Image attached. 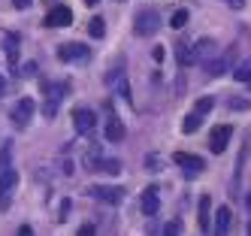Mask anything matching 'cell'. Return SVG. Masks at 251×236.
Returning <instances> with one entry per match:
<instances>
[{
    "label": "cell",
    "instance_id": "cell-17",
    "mask_svg": "<svg viewBox=\"0 0 251 236\" xmlns=\"http://www.w3.org/2000/svg\"><path fill=\"white\" fill-rule=\"evenodd\" d=\"M124 133H127V131H124V121L118 115H109V121H106V139H109V142H121Z\"/></svg>",
    "mask_w": 251,
    "mask_h": 236
},
{
    "label": "cell",
    "instance_id": "cell-3",
    "mask_svg": "<svg viewBox=\"0 0 251 236\" xmlns=\"http://www.w3.org/2000/svg\"><path fill=\"white\" fill-rule=\"evenodd\" d=\"M215 54H218V43L209 40V36H203V40H197V43L191 46V64H200V61L209 64Z\"/></svg>",
    "mask_w": 251,
    "mask_h": 236
},
{
    "label": "cell",
    "instance_id": "cell-12",
    "mask_svg": "<svg viewBox=\"0 0 251 236\" xmlns=\"http://www.w3.org/2000/svg\"><path fill=\"white\" fill-rule=\"evenodd\" d=\"M70 22H73V12H70V6H51L49 15H46V25L49 27H67Z\"/></svg>",
    "mask_w": 251,
    "mask_h": 236
},
{
    "label": "cell",
    "instance_id": "cell-2",
    "mask_svg": "<svg viewBox=\"0 0 251 236\" xmlns=\"http://www.w3.org/2000/svg\"><path fill=\"white\" fill-rule=\"evenodd\" d=\"M58 58H61V61L85 64V61H91V46H85V43H67V46L58 49Z\"/></svg>",
    "mask_w": 251,
    "mask_h": 236
},
{
    "label": "cell",
    "instance_id": "cell-15",
    "mask_svg": "<svg viewBox=\"0 0 251 236\" xmlns=\"http://www.w3.org/2000/svg\"><path fill=\"white\" fill-rule=\"evenodd\" d=\"M139 203H142V212H146L149 218L157 215V212H160V203H157V185H149L146 191H142V200H139Z\"/></svg>",
    "mask_w": 251,
    "mask_h": 236
},
{
    "label": "cell",
    "instance_id": "cell-9",
    "mask_svg": "<svg viewBox=\"0 0 251 236\" xmlns=\"http://www.w3.org/2000/svg\"><path fill=\"white\" fill-rule=\"evenodd\" d=\"M157 27H160V15L154 9H146V12L136 15V33L139 36H154Z\"/></svg>",
    "mask_w": 251,
    "mask_h": 236
},
{
    "label": "cell",
    "instance_id": "cell-22",
    "mask_svg": "<svg viewBox=\"0 0 251 236\" xmlns=\"http://www.w3.org/2000/svg\"><path fill=\"white\" fill-rule=\"evenodd\" d=\"M200 124H203V115L191 112V115L185 118V124H182V131H185V133H194V131H197V127H200Z\"/></svg>",
    "mask_w": 251,
    "mask_h": 236
},
{
    "label": "cell",
    "instance_id": "cell-7",
    "mask_svg": "<svg viewBox=\"0 0 251 236\" xmlns=\"http://www.w3.org/2000/svg\"><path fill=\"white\" fill-rule=\"evenodd\" d=\"M173 160L182 167V173L185 176H200L203 170H206V163H203V157L200 155H185V152H176L173 155Z\"/></svg>",
    "mask_w": 251,
    "mask_h": 236
},
{
    "label": "cell",
    "instance_id": "cell-30",
    "mask_svg": "<svg viewBox=\"0 0 251 236\" xmlns=\"http://www.w3.org/2000/svg\"><path fill=\"white\" fill-rule=\"evenodd\" d=\"M12 6H15V9H27L30 0H12Z\"/></svg>",
    "mask_w": 251,
    "mask_h": 236
},
{
    "label": "cell",
    "instance_id": "cell-6",
    "mask_svg": "<svg viewBox=\"0 0 251 236\" xmlns=\"http://www.w3.org/2000/svg\"><path fill=\"white\" fill-rule=\"evenodd\" d=\"M73 124H76V133L79 136H91L94 127H97V115L91 112V109H73Z\"/></svg>",
    "mask_w": 251,
    "mask_h": 236
},
{
    "label": "cell",
    "instance_id": "cell-18",
    "mask_svg": "<svg viewBox=\"0 0 251 236\" xmlns=\"http://www.w3.org/2000/svg\"><path fill=\"white\" fill-rule=\"evenodd\" d=\"M206 73H209V76H224V73H227V58L209 61V64H206Z\"/></svg>",
    "mask_w": 251,
    "mask_h": 236
},
{
    "label": "cell",
    "instance_id": "cell-10",
    "mask_svg": "<svg viewBox=\"0 0 251 236\" xmlns=\"http://www.w3.org/2000/svg\"><path fill=\"white\" fill-rule=\"evenodd\" d=\"M19 49H22V40H19V33H3V52H6V61L12 67V73H19Z\"/></svg>",
    "mask_w": 251,
    "mask_h": 236
},
{
    "label": "cell",
    "instance_id": "cell-33",
    "mask_svg": "<svg viewBox=\"0 0 251 236\" xmlns=\"http://www.w3.org/2000/svg\"><path fill=\"white\" fill-rule=\"evenodd\" d=\"M19 236H33V230H30V227L25 224V227H19Z\"/></svg>",
    "mask_w": 251,
    "mask_h": 236
},
{
    "label": "cell",
    "instance_id": "cell-35",
    "mask_svg": "<svg viewBox=\"0 0 251 236\" xmlns=\"http://www.w3.org/2000/svg\"><path fill=\"white\" fill-rule=\"evenodd\" d=\"M85 3H88V6H97V3H100V0H85Z\"/></svg>",
    "mask_w": 251,
    "mask_h": 236
},
{
    "label": "cell",
    "instance_id": "cell-16",
    "mask_svg": "<svg viewBox=\"0 0 251 236\" xmlns=\"http://www.w3.org/2000/svg\"><path fill=\"white\" fill-rule=\"evenodd\" d=\"M106 82H115L118 94H121L124 100H127V103L133 100V97H130V82H127V76H124V70H121V67H118V70H112L109 76H106Z\"/></svg>",
    "mask_w": 251,
    "mask_h": 236
},
{
    "label": "cell",
    "instance_id": "cell-32",
    "mask_svg": "<svg viewBox=\"0 0 251 236\" xmlns=\"http://www.w3.org/2000/svg\"><path fill=\"white\" fill-rule=\"evenodd\" d=\"M157 167H160L157 157H154V155H149V170H157Z\"/></svg>",
    "mask_w": 251,
    "mask_h": 236
},
{
    "label": "cell",
    "instance_id": "cell-8",
    "mask_svg": "<svg viewBox=\"0 0 251 236\" xmlns=\"http://www.w3.org/2000/svg\"><path fill=\"white\" fill-rule=\"evenodd\" d=\"M233 136V127L230 124H218V127H212V133H209V149L212 155H221L227 149V142Z\"/></svg>",
    "mask_w": 251,
    "mask_h": 236
},
{
    "label": "cell",
    "instance_id": "cell-20",
    "mask_svg": "<svg viewBox=\"0 0 251 236\" xmlns=\"http://www.w3.org/2000/svg\"><path fill=\"white\" fill-rule=\"evenodd\" d=\"M188 18H191L188 9H176L173 18H170V27H176V30H178V27H185V25H188Z\"/></svg>",
    "mask_w": 251,
    "mask_h": 236
},
{
    "label": "cell",
    "instance_id": "cell-36",
    "mask_svg": "<svg viewBox=\"0 0 251 236\" xmlns=\"http://www.w3.org/2000/svg\"><path fill=\"white\" fill-rule=\"evenodd\" d=\"M248 236H251V224H248Z\"/></svg>",
    "mask_w": 251,
    "mask_h": 236
},
{
    "label": "cell",
    "instance_id": "cell-28",
    "mask_svg": "<svg viewBox=\"0 0 251 236\" xmlns=\"http://www.w3.org/2000/svg\"><path fill=\"white\" fill-rule=\"evenodd\" d=\"M164 236H178V221H170V224L164 227Z\"/></svg>",
    "mask_w": 251,
    "mask_h": 236
},
{
    "label": "cell",
    "instance_id": "cell-23",
    "mask_svg": "<svg viewBox=\"0 0 251 236\" xmlns=\"http://www.w3.org/2000/svg\"><path fill=\"white\" fill-rule=\"evenodd\" d=\"M200 230H209V197H200Z\"/></svg>",
    "mask_w": 251,
    "mask_h": 236
},
{
    "label": "cell",
    "instance_id": "cell-25",
    "mask_svg": "<svg viewBox=\"0 0 251 236\" xmlns=\"http://www.w3.org/2000/svg\"><path fill=\"white\" fill-rule=\"evenodd\" d=\"M88 30H91L94 40H100V36L106 33V25H103V18H91V25H88Z\"/></svg>",
    "mask_w": 251,
    "mask_h": 236
},
{
    "label": "cell",
    "instance_id": "cell-27",
    "mask_svg": "<svg viewBox=\"0 0 251 236\" xmlns=\"http://www.w3.org/2000/svg\"><path fill=\"white\" fill-rule=\"evenodd\" d=\"M76 236H97V230H94V224H82Z\"/></svg>",
    "mask_w": 251,
    "mask_h": 236
},
{
    "label": "cell",
    "instance_id": "cell-24",
    "mask_svg": "<svg viewBox=\"0 0 251 236\" xmlns=\"http://www.w3.org/2000/svg\"><path fill=\"white\" fill-rule=\"evenodd\" d=\"M212 106H215V97H200V100L194 103V112H197V115H206Z\"/></svg>",
    "mask_w": 251,
    "mask_h": 236
},
{
    "label": "cell",
    "instance_id": "cell-14",
    "mask_svg": "<svg viewBox=\"0 0 251 236\" xmlns=\"http://www.w3.org/2000/svg\"><path fill=\"white\" fill-rule=\"evenodd\" d=\"M230 221H233V209L230 206H218V209H215V227H212V233L215 236H227Z\"/></svg>",
    "mask_w": 251,
    "mask_h": 236
},
{
    "label": "cell",
    "instance_id": "cell-34",
    "mask_svg": "<svg viewBox=\"0 0 251 236\" xmlns=\"http://www.w3.org/2000/svg\"><path fill=\"white\" fill-rule=\"evenodd\" d=\"M3 94H6V79L0 76V97H3Z\"/></svg>",
    "mask_w": 251,
    "mask_h": 236
},
{
    "label": "cell",
    "instance_id": "cell-11",
    "mask_svg": "<svg viewBox=\"0 0 251 236\" xmlns=\"http://www.w3.org/2000/svg\"><path fill=\"white\" fill-rule=\"evenodd\" d=\"M88 194H94L100 203H109V206H115V203H121L124 200V191L121 188H112V185H97V188H88Z\"/></svg>",
    "mask_w": 251,
    "mask_h": 236
},
{
    "label": "cell",
    "instance_id": "cell-26",
    "mask_svg": "<svg viewBox=\"0 0 251 236\" xmlns=\"http://www.w3.org/2000/svg\"><path fill=\"white\" fill-rule=\"evenodd\" d=\"M227 106H230V109H248L251 103H248L245 97H230V100H227Z\"/></svg>",
    "mask_w": 251,
    "mask_h": 236
},
{
    "label": "cell",
    "instance_id": "cell-5",
    "mask_svg": "<svg viewBox=\"0 0 251 236\" xmlns=\"http://www.w3.org/2000/svg\"><path fill=\"white\" fill-rule=\"evenodd\" d=\"M33 109H37V103H33L30 97H22L19 103L12 106V112H9L12 124H15V127H27V124H30V118H33Z\"/></svg>",
    "mask_w": 251,
    "mask_h": 236
},
{
    "label": "cell",
    "instance_id": "cell-31",
    "mask_svg": "<svg viewBox=\"0 0 251 236\" xmlns=\"http://www.w3.org/2000/svg\"><path fill=\"white\" fill-rule=\"evenodd\" d=\"M70 215V200H61V218Z\"/></svg>",
    "mask_w": 251,
    "mask_h": 236
},
{
    "label": "cell",
    "instance_id": "cell-13",
    "mask_svg": "<svg viewBox=\"0 0 251 236\" xmlns=\"http://www.w3.org/2000/svg\"><path fill=\"white\" fill-rule=\"evenodd\" d=\"M88 170L91 173H109V176H118L121 173V160H112V157H88Z\"/></svg>",
    "mask_w": 251,
    "mask_h": 236
},
{
    "label": "cell",
    "instance_id": "cell-1",
    "mask_svg": "<svg viewBox=\"0 0 251 236\" xmlns=\"http://www.w3.org/2000/svg\"><path fill=\"white\" fill-rule=\"evenodd\" d=\"M43 94H46V97H43V115H46V118H55L61 100L67 97V82H51V85H46Z\"/></svg>",
    "mask_w": 251,
    "mask_h": 236
},
{
    "label": "cell",
    "instance_id": "cell-19",
    "mask_svg": "<svg viewBox=\"0 0 251 236\" xmlns=\"http://www.w3.org/2000/svg\"><path fill=\"white\" fill-rule=\"evenodd\" d=\"M233 76H236V82H251V58L242 61L236 70H233Z\"/></svg>",
    "mask_w": 251,
    "mask_h": 236
},
{
    "label": "cell",
    "instance_id": "cell-4",
    "mask_svg": "<svg viewBox=\"0 0 251 236\" xmlns=\"http://www.w3.org/2000/svg\"><path fill=\"white\" fill-rule=\"evenodd\" d=\"M19 188V173L15 170H6L0 176V212H6L9 203H12V191Z\"/></svg>",
    "mask_w": 251,
    "mask_h": 236
},
{
    "label": "cell",
    "instance_id": "cell-29",
    "mask_svg": "<svg viewBox=\"0 0 251 236\" xmlns=\"http://www.w3.org/2000/svg\"><path fill=\"white\" fill-rule=\"evenodd\" d=\"M33 73H37V64H33V61L22 67V76H33Z\"/></svg>",
    "mask_w": 251,
    "mask_h": 236
},
{
    "label": "cell",
    "instance_id": "cell-21",
    "mask_svg": "<svg viewBox=\"0 0 251 236\" xmlns=\"http://www.w3.org/2000/svg\"><path fill=\"white\" fill-rule=\"evenodd\" d=\"M9 157H12V142H6L3 149H0V176H3L6 170H12L9 167Z\"/></svg>",
    "mask_w": 251,
    "mask_h": 236
}]
</instances>
